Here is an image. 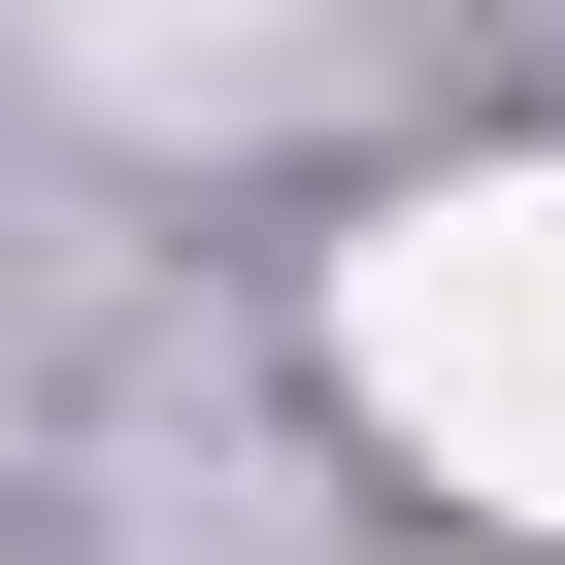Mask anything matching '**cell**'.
Here are the masks:
<instances>
[{
  "mask_svg": "<svg viewBox=\"0 0 565 565\" xmlns=\"http://www.w3.org/2000/svg\"><path fill=\"white\" fill-rule=\"evenodd\" d=\"M333 366H366V433H399L433 499L565 532V167H466V200H399V233L333 266Z\"/></svg>",
  "mask_w": 565,
  "mask_h": 565,
  "instance_id": "1",
  "label": "cell"
}]
</instances>
